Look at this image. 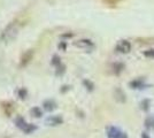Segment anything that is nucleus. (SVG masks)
Instances as JSON below:
<instances>
[{
    "label": "nucleus",
    "instance_id": "nucleus-8",
    "mask_svg": "<svg viewBox=\"0 0 154 138\" xmlns=\"http://www.w3.org/2000/svg\"><path fill=\"white\" fill-rule=\"evenodd\" d=\"M31 113L35 115V116H36V118H40V116H42V114H43L39 107H35V108H32Z\"/></svg>",
    "mask_w": 154,
    "mask_h": 138
},
{
    "label": "nucleus",
    "instance_id": "nucleus-5",
    "mask_svg": "<svg viewBox=\"0 0 154 138\" xmlns=\"http://www.w3.org/2000/svg\"><path fill=\"white\" fill-rule=\"evenodd\" d=\"M46 123L48 125H59L62 123V118L59 116H50L46 120Z\"/></svg>",
    "mask_w": 154,
    "mask_h": 138
},
{
    "label": "nucleus",
    "instance_id": "nucleus-11",
    "mask_svg": "<svg viewBox=\"0 0 154 138\" xmlns=\"http://www.w3.org/2000/svg\"><path fill=\"white\" fill-rule=\"evenodd\" d=\"M141 138H149V136L146 132H141Z\"/></svg>",
    "mask_w": 154,
    "mask_h": 138
},
{
    "label": "nucleus",
    "instance_id": "nucleus-9",
    "mask_svg": "<svg viewBox=\"0 0 154 138\" xmlns=\"http://www.w3.org/2000/svg\"><path fill=\"white\" fill-rule=\"evenodd\" d=\"M44 107H45V109L47 111H52L53 108H55V104L54 103H52V101H45V104H44Z\"/></svg>",
    "mask_w": 154,
    "mask_h": 138
},
{
    "label": "nucleus",
    "instance_id": "nucleus-10",
    "mask_svg": "<svg viewBox=\"0 0 154 138\" xmlns=\"http://www.w3.org/2000/svg\"><path fill=\"white\" fill-rule=\"evenodd\" d=\"M145 57H154V50H147L144 52Z\"/></svg>",
    "mask_w": 154,
    "mask_h": 138
},
{
    "label": "nucleus",
    "instance_id": "nucleus-7",
    "mask_svg": "<svg viewBox=\"0 0 154 138\" xmlns=\"http://www.w3.org/2000/svg\"><path fill=\"white\" fill-rule=\"evenodd\" d=\"M145 125L147 127L148 129H154V118L153 116H149L145 120Z\"/></svg>",
    "mask_w": 154,
    "mask_h": 138
},
{
    "label": "nucleus",
    "instance_id": "nucleus-6",
    "mask_svg": "<svg viewBox=\"0 0 154 138\" xmlns=\"http://www.w3.org/2000/svg\"><path fill=\"white\" fill-rule=\"evenodd\" d=\"M16 35V29L15 28H9V29H7L6 31L4 32V35H2V37H5L7 40H9V39H12L14 36Z\"/></svg>",
    "mask_w": 154,
    "mask_h": 138
},
{
    "label": "nucleus",
    "instance_id": "nucleus-3",
    "mask_svg": "<svg viewBox=\"0 0 154 138\" xmlns=\"http://www.w3.org/2000/svg\"><path fill=\"white\" fill-rule=\"evenodd\" d=\"M16 124H17L19 128H21V130H23V131L26 132V133H30V132H32L35 129H36L33 125L26 123V121H24V118H21L16 121Z\"/></svg>",
    "mask_w": 154,
    "mask_h": 138
},
{
    "label": "nucleus",
    "instance_id": "nucleus-4",
    "mask_svg": "<svg viewBox=\"0 0 154 138\" xmlns=\"http://www.w3.org/2000/svg\"><path fill=\"white\" fill-rule=\"evenodd\" d=\"M75 46L79 47V48H85V50H89V48H93V43L90 39H81L77 40L75 43Z\"/></svg>",
    "mask_w": 154,
    "mask_h": 138
},
{
    "label": "nucleus",
    "instance_id": "nucleus-1",
    "mask_svg": "<svg viewBox=\"0 0 154 138\" xmlns=\"http://www.w3.org/2000/svg\"><path fill=\"white\" fill-rule=\"evenodd\" d=\"M107 137L108 138H128L127 133L116 127H109L107 129Z\"/></svg>",
    "mask_w": 154,
    "mask_h": 138
},
{
    "label": "nucleus",
    "instance_id": "nucleus-2",
    "mask_svg": "<svg viewBox=\"0 0 154 138\" xmlns=\"http://www.w3.org/2000/svg\"><path fill=\"white\" fill-rule=\"evenodd\" d=\"M116 51L120 53H129L131 51V44L128 40H120L116 45Z\"/></svg>",
    "mask_w": 154,
    "mask_h": 138
}]
</instances>
